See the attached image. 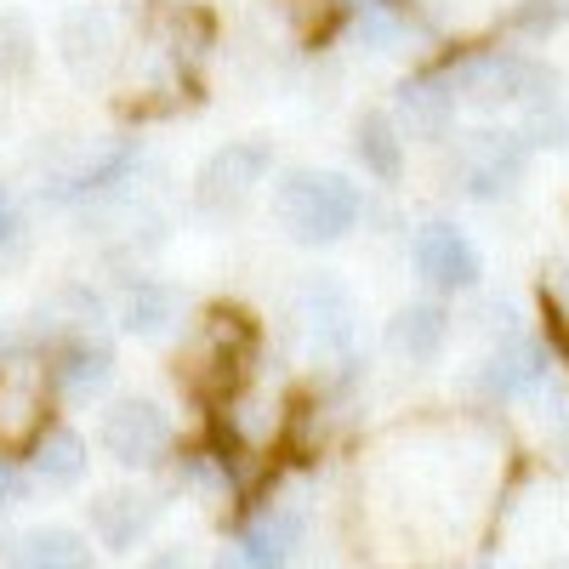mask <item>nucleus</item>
<instances>
[{
	"instance_id": "nucleus-25",
	"label": "nucleus",
	"mask_w": 569,
	"mask_h": 569,
	"mask_svg": "<svg viewBox=\"0 0 569 569\" xmlns=\"http://www.w3.org/2000/svg\"><path fill=\"white\" fill-rule=\"evenodd\" d=\"M547 291H552V302L569 313V257H558V262H552V273H547Z\"/></svg>"
},
{
	"instance_id": "nucleus-5",
	"label": "nucleus",
	"mask_w": 569,
	"mask_h": 569,
	"mask_svg": "<svg viewBox=\"0 0 569 569\" xmlns=\"http://www.w3.org/2000/svg\"><path fill=\"white\" fill-rule=\"evenodd\" d=\"M525 160H530L525 131H472L456 154V177L472 200H490L525 177Z\"/></svg>"
},
{
	"instance_id": "nucleus-24",
	"label": "nucleus",
	"mask_w": 569,
	"mask_h": 569,
	"mask_svg": "<svg viewBox=\"0 0 569 569\" xmlns=\"http://www.w3.org/2000/svg\"><path fill=\"white\" fill-rule=\"evenodd\" d=\"M18 233H23V222H18V206L0 194V257H7L12 246H18Z\"/></svg>"
},
{
	"instance_id": "nucleus-8",
	"label": "nucleus",
	"mask_w": 569,
	"mask_h": 569,
	"mask_svg": "<svg viewBox=\"0 0 569 569\" xmlns=\"http://www.w3.org/2000/svg\"><path fill=\"white\" fill-rule=\"evenodd\" d=\"M410 257H416V273L427 284H439V291H472V284H479V251H472V240L456 222L416 228Z\"/></svg>"
},
{
	"instance_id": "nucleus-22",
	"label": "nucleus",
	"mask_w": 569,
	"mask_h": 569,
	"mask_svg": "<svg viewBox=\"0 0 569 569\" xmlns=\"http://www.w3.org/2000/svg\"><path fill=\"white\" fill-rule=\"evenodd\" d=\"M359 160H365L376 177H399V137H393V126H388L382 114H370V120L359 126Z\"/></svg>"
},
{
	"instance_id": "nucleus-9",
	"label": "nucleus",
	"mask_w": 569,
	"mask_h": 569,
	"mask_svg": "<svg viewBox=\"0 0 569 569\" xmlns=\"http://www.w3.org/2000/svg\"><path fill=\"white\" fill-rule=\"evenodd\" d=\"M58 52H63V63H69L74 80H103L114 69V58H120L114 18L109 12H91V7L69 12L63 29H58Z\"/></svg>"
},
{
	"instance_id": "nucleus-18",
	"label": "nucleus",
	"mask_w": 569,
	"mask_h": 569,
	"mask_svg": "<svg viewBox=\"0 0 569 569\" xmlns=\"http://www.w3.org/2000/svg\"><path fill=\"white\" fill-rule=\"evenodd\" d=\"M40 325L46 330H74L80 342H91V330L103 325V302L91 297V291H80V284H69V291L40 302Z\"/></svg>"
},
{
	"instance_id": "nucleus-28",
	"label": "nucleus",
	"mask_w": 569,
	"mask_h": 569,
	"mask_svg": "<svg viewBox=\"0 0 569 569\" xmlns=\"http://www.w3.org/2000/svg\"><path fill=\"white\" fill-rule=\"evenodd\" d=\"M211 569H251V563H246V558H240V552H233V558H217V563H211Z\"/></svg>"
},
{
	"instance_id": "nucleus-6",
	"label": "nucleus",
	"mask_w": 569,
	"mask_h": 569,
	"mask_svg": "<svg viewBox=\"0 0 569 569\" xmlns=\"http://www.w3.org/2000/svg\"><path fill=\"white\" fill-rule=\"evenodd\" d=\"M103 450L120 467H154L171 450V416L149 399H120L103 416Z\"/></svg>"
},
{
	"instance_id": "nucleus-14",
	"label": "nucleus",
	"mask_w": 569,
	"mask_h": 569,
	"mask_svg": "<svg viewBox=\"0 0 569 569\" xmlns=\"http://www.w3.org/2000/svg\"><path fill=\"white\" fill-rule=\"evenodd\" d=\"M456 91H450V80L445 74H421V80H410L405 91H399V126L410 131V137H445L450 131V120H456Z\"/></svg>"
},
{
	"instance_id": "nucleus-13",
	"label": "nucleus",
	"mask_w": 569,
	"mask_h": 569,
	"mask_svg": "<svg viewBox=\"0 0 569 569\" xmlns=\"http://www.w3.org/2000/svg\"><path fill=\"white\" fill-rule=\"evenodd\" d=\"M154 496H137V490H109V496H98L91 501V530H98V541L109 547V552H131L142 536H149V525H154Z\"/></svg>"
},
{
	"instance_id": "nucleus-23",
	"label": "nucleus",
	"mask_w": 569,
	"mask_h": 569,
	"mask_svg": "<svg viewBox=\"0 0 569 569\" xmlns=\"http://www.w3.org/2000/svg\"><path fill=\"white\" fill-rule=\"evenodd\" d=\"M563 18H569V0H530V7H518L507 23L525 29V34H547V29H558Z\"/></svg>"
},
{
	"instance_id": "nucleus-15",
	"label": "nucleus",
	"mask_w": 569,
	"mask_h": 569,
	"mask_svg": "<svg viewBox=\"0 0 569 569\" xmlns=\"http://www.w3.org/2000/svg\"><path fill=\"white\" fill-rule=\"evenodd\" d=\"M445 337H450V313L439 308V302H410V308H399L393 313V325H388V348L399 353V359H433L439 348H445Z\"/></svg>"
},
{
	"instance_id": "nucleus-21",
	"label": "nucleus",
	"mask_w": 569,
	"mask_h": 569,
	"mask_svg": "<svg viewBox=\"0 0 569 569\" xmlns=\"http://www.w3.org/2000/svg\"><path fill=\"white\" fill-rule=\"evenodd\" d=\"M120 319H126L131 337H154V330H166V319H171V291L166 284H137V291L126 297V308H120Z\"/></svg>"
},
{
	"instance_id": "nucleus-19",
	"label": "nucleus",
	"mask_w": 569,
	"mask_h": 569,
	"mask_svg": "<svg viewBox=\"0 0 569 569\" xmlns=\"http://www.w3.org/2000/svg\"><path fill=\"white\" fill-rule=\"evenodd\" d=\"M228 433L240 439V445H251V450L273 445V433H279V405H273L268 393H240V399H228Z\"/></svg>"
},
{
	"instance_id": "nucleus-31",
	"label": "nucleus",
	"mask_w": 569,
	"mask_h": 569,
	"mask_svg": "<svg viewBox=\"0 0 569 569\" xmlns=\"http://www.w3.org/2000/svg\"><path fill=\"white\" fill-rule=\"evenodd\" d=\"M479 569H485V563H479Z\"/></svg>"
},
{
	"instance_id": "nucleus-10",
	"label": "nucleus",
	"mask_w": 569,
	"mask_h": 569,
	"mask_svg": "<svg viewBox=\"0 0 569 569\" xmlns=\"http://www.w3.org/2000/svg\"><path fill=\"white\" fill-rule=\"evenodd\" d=\"M246 348H251L246 319H240V313H211V319L200 325V337L188 342L182 365H188V376H194L200 388H222L228 376H233V365L246 359Z\"/></svg>"
},
{
	"instance_id": "nucleus-7",
	"label": "nucleus",
	"mask_w": 569,
	"mask_h": 569,
	"mask_svg": "<svg viewBox=\"0 0 569 569\" xmlns=\"http://www.w3.org/2000/svg\"><path fill=\"white\" fill-rule=\"evenodd\" d=\"M46 427V376L29 359L0 365V456L34 450Z\"/></svg>"
},
{
	"instance_id": "nucleus-29",
	"label": "nucleus",
	"mask_w": 569,
	"mask_h": 569,
	"mask_svg": "<svg viewBox=\"0 0 569 569\" xmlns=\"http://www.w3.org/2000/svg\"><path fill=\"white\" fill-rule=\"evenodd\" d=\"M547 569H569V552H563V558H552V563H547Z\"/></svg>"
},
{
	"instance_id": "nucleus-17",
	"label": "nucleus",
	"mask_w": 569,
	"mask_h": 569,
	"mask_svg": "<svg viewBox=\"0 0 569 569\" xmlns=\"http://www.w3.org/2000/svg\"><path fill=\"white\" fill-rule=\"evenodd\" d=\"M86 472V445L80 433H69V427H52V433L34 439V479L46 485H74Z\"/></svg>"
},
{
	"instance_id": "nucleus-3",
	"label": "nucleus",
	"mask_w": 569,
	"mask_h": 569,
	"mask_svg": "<svg viewBox=\"0 0 569 569\" xmlns=\"http://www.w3.org/2000/svg\"><path fill=\"white\" fill-rule=\"evenodd\" d=\"M297 330L302 348L319 365H348L359 348V308L337 273H308L297 291Z\"/></svg>"
},
{
	"instance_id": "nucleus-11",
	"label": "nucleus",
	"mask_w": 569,
	"mask_h": 569,
	"mask_svg": "<svg viewBox=\"0 0 569 569\" xmlns=\"http://www.w3.org/2000/svg\"><path fill=\"white\" fill-rule=\"evenodd\" d=\"M541 382H547V348H541L536 337H507V342L485 359V370H479V388H485L490 399L536 393Z\"/></svg>"
},
{
	"instance_id": "nucleus-26",
	"label": "nucleus",
	"mask_w": 569,
	"mask_h": 569,
	"mask_svg": "<svg viewBox=\"0 0 569 569\" xmlns=\"http://www.w3.org/2000/svg\"><path fill=\"white\" fill-rule=\"evenodd\" d=\"M23 501V479H18V467H7V461H0V512H7V507H18Z\"/></svg>"
},
{
	"instance_id": "nucleus-12",
	"label": "nucleus",
	"mask_w": 569,
	"mask_h": 569,
	"mask_svg": "<svg viewBox=\"0 0 569 569\" xmlns=\"http://www.w3.org/2000/svg\"><path fill=\"white\" fill-rule=\"evenodd\" d=\"M297 547H302V512L297 507L257 512L251 525H246V536H240V558L251 569H291Z\"/></svg>"
},
{
	"instance_id": "nucleus-2",
	"label": "nucleus",
	"mask_w": 569,
	"mask_h": 569,
	"mask_svg": "<svg viewBox=\"0 0 569 569\" xmlns=\"http://www.w3.org/2000/svg\"><path fill=\"white\" fill-rule=\"evenodd\" d=\"M273 211L279 222L291 228V240L302 246H330L359 222V194L353 182L337 177V171H291L273 194Z\"/></svg>"
},
{
	"instance_id": "nucleus-16",
	"label": "nucleus",
	"mask_w": 569,
	"mask_h": 569,
	"mask_svg": "<svg viewBox=\"0 0 569 569\" xmlns=\"http://www.w3.org/2000/svg\"><path fill=\"white\" fill-rule=\"evenodd\" d=\"M7 569H91V547L74 530H29L7 547Z\"/></svg>"
},
{
	"instance_id": "nucleus-4",
	"label": "nucleus",
	"mask_w": 569,
	"mask_h": 569,
	"mask_svg": "<svg viewBox=\"0 0 569 569\" xmlns=\"http://www.w3.org/2000/svg\"><path fill=\"white\" fill-rule=\"evenodd\" d=\"M268 160H273L268 142H228V149H217L194 177V206L206 217H233L268 177Z\"/></svg>"
},
{
	"instance_id": "nucleus-30",
	"label": "nucleus",
	"mask_w": 569,
	"mask_h": 569,
	"mask_svg": "<svg viewBox=\"0 0 569 569\" xmlns=\"http://www.w3.org/2000/svg\"><path fill=\"white\" fill-rule=\"evenodd\" d=\"M563 137H569V126H563Z\"/></svg>"
},
{
	"instance_id": "nucleus-1",
	"label": "nucleus",
	"mask_w": 569,
	"mask_h": 569,
	"mask_svg": "<svg viewBox=\"0 0 569 569\" xmlns=\"http://www.w3.org/2000/svg\"><path fill=\"white\" fill-rule=\"evenodd\" d=\"M450 91L472 109H530L558 98V74L525 52H472L445 69Z\"/></svg>"
},
{
	"instance_id": "nucleus-27",
	"label": "nucleus",
	"mask_w": 569,
	"mask_h": 569,
	"mask_svg": "<svg viewBox=\"0 0 569 569\" xmlns=\"http://www.w3.org/2000/svg\"><path fill=\"white\" fill-rule=\"evenodd\" d=\"M142 569H188V558H182V552H154Z\"/></svg>"
},
{
	"instance_id": "nucleus-20",
	"label": "nucleus",
	"mask_w": 569,
	"mask_h": 569,
	"mask_svg": "<svg viewBox=\"0 0 569 569\" xmlns=\"http://www.w3.org/2000/svg\"><path fill=\"white\" fill-rule=\"evenodd\" d=\"M114 376V353L103 342H74L63 359V388L69 393H103Z\"/></svg>"
}]
</instances>
